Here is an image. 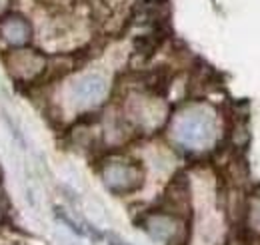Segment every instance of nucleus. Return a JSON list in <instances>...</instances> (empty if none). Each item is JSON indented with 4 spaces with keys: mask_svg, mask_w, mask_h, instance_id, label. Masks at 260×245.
I'll return each mask as SVG.
<instances>
[{
    "mask_svg": "<svg viewBox=\"0 0 260 245\" xmlns=\"http://www.w3.org/2000/svg\"><path fill=\"white\" fill-rule=\"evenodd\" d=\"M108 90L106 80L100 74H86L72 82L70 86V102L78 108H88L98 104Z\"/></svg>",
    "mask_w": 260,
    "mask_h": 245,
    "instance_id": "obj_2",
    "label": "nucleus"
},
{
    "mask_svg": "<svg viewBox=\"0 0 260 245\" xmlns=\"http://www.w3.org/2000/svg\"><path fill=\"white\" fill-rule=\"evenodd\" d=\"M2 30H4V38H6L8 42H12V44H24V42L30 38V26H28V22H26L24 18H20V16H10V18H6Z\"/></svg>",
    "mask_w": 260,
    "mask_h": 245,
    "instance_id": "obj_5",
    "label": "nucleus"
},
{
    "mask_svg": "<svg viewBox=\"0 0 260 245\" xmlns=\"http://www.w3.org/2000/svg\"><path fill=\"white\" fill-rule=\"evenodd\" d=\"M174 136L182 146L190 150H204L216 138L214 116L202 108L186 110L184 114L178 116L174 124Z\"/></svg>",
    "mask_w": 260,
    "mask_h": 245,
    "instance_id": "obj_1",
    "label": "nucleus"
},
{
    "mask_svg": "<svg viewBox=\"0 0 260 245\" xmlns=\"http://www.w3.org/2000/svg\"><path fill=\"white\" fill-rule=\"evenodd\" d=\"M248 227L260 235V191H256L248 206Z\"/></svg>",
    "mask_w": 260,
    "mask_h": 245,
    "instance_id": "obj_6",
    "label": "nucleus"
},
{
    "mask_svg": "<svg viewBox=\"0 0 260 245\" xmlns=\"http://www.w3.org/2000/svg\"><path fill=\"white\" fill-rule=\"evenodd\" d=\"M140 172L124 161H112L106 166L104 170V184L110 189H114L116 193H128L132 189H136L140 185Z\"/></svg>",
    "mask_w": 260,
    "mask_h": 245,
    "instance_id": "obj_3",
    "label": "nucleus"
},
{
    "mask_svg": "<svg viewBox=\"0 0 260 245\" xmlns=\"http://www.w3.org/2000/svg\"><path fill=\"white\" fill-rule=\"evenodd\" d=\"M144 229H146V233H148L154 241L170 243V241L176 239L180 227H178V221H176L174 217L164 215V214H154L144 221Z\"/></svg>",
    "mask_w": 260,
    "mask_h": 245,
    "instance_id": "obj_4",
    "label": "nucleus"
}]
</instances>
